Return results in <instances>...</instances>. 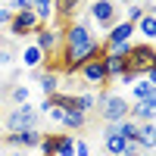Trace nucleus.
Here are the masks:
<instances>
[{
  "instance_id": "412c9836",
  "label": "nucleus",
  "mask_w": 156,
  "mask_h": 156,
  "mask_svg": "<svg viewBox=\"0 0 156 156\" xmlns=\"http://www.w3.org/2000/svg\"><path fill=\"white\" fill-rule=\"evenodd\" d=\"M115 125V131H119L128 144H134V137H137V122L134 119H122V122H112Z\"/></svg>"
},
{
  "instance_id": "6ab92c4d",
  "label": "nucleus",
  "mask_w": 156,
  "mask_h": 156,
  "mask_svg": "<svg viewBox=\"0 0 156 156\" xmlns=\"http://www.w3.org/2000/svg\"><path fill=\"white\" fill-rule=\"evenodd\" d=\"M31 12L41 19V25H50L53 22V0H31Z\"/></svg>"
},
{
  "instance_id": "f3484780",
  "label": "nucleus",
  "mask_w": 156,
  "mask_h": 156,
  "mask_svg": "<svg viewBox=\"0 0 156 156\" xmlns=\"http://www.w3.org/2000/svg\"><path fill=\"white\" fill-rule=\"evenodd\" d=\"M153 97H156V84L140 75L137 81L131 84V100H153Z\"/></svg>"
},
{
  "instance_id": "423d86ee",
  "label": "nucleus",
  "mask_w": 156,
  "mask_h": 156,
  "mask_svg": "<svg viewBox=\"0 0 156 156\" xmlns=\"http://www.w3.org/2000/svg\"><path fill=\"white\" fill-rule=\"evenodd\" d=\"M75 75L81 78L87 87H106V84H109V78H106V66H103V56H94V59L81 62Z\"/></svg>"
},
{
  "instance_id": "9d476101",
  "label": "nucleus",
  "mask_w": 156,
  "mask_h": 156,
  "mask_svg": "<svg viewBox=\"0 0 156 156\" xmlns=\"http://www.w3.org/2000/svg\"><path fill=\"white\" fill-rule=\"evenodd\" d=\"M128 119H134V122H156V97L153 100H131L128 103Z\"/></svg>"
},
{
  "instance_id": "f257e3e1",
  "label": "nucleus",
  "mask_w": 156,
  "mask_h": 156,
  "mask_svg": "<svg viewBox=\"0 0 156 156\" xmlns=\"http://www.w3.org/2000/svg\"><path fill=\"white\" fill-rule=\"evenodd\" d=\"M94 56H103V44L94 34V28H90L87 12H81V16L69 19L66 28H62V50L56 56V72L59 75H75L81 62L94 59Z\"/></svg>"
},
{
  "instance_id": "393cba45",
  "label": "nucleus",
  "mask_w": 156,
  "mask_h": 156,
  "mask_svg": "<svg viewBox=\"0 0 156 156\" xmlns=\"http://www.w3.org/2000/svg\"><path fill=\"white\" fill-rule=\"evenodd\" d=\"M75 156H90V144L81 137H75Z\"/></svg>"
},
{
  "instance_id": "20e7f679",
  "label": "nucleus",
  "mask_w": 156,
  "mask_h": 156,
  "mask_svg": "<svg viewBox=\"0 0 156 156\" xmlns=\"http://www.w3.org/2000/svg\"><path fill=\"white\" fill-rule=\"evenodd\" d=\"M37 122H41V112H37V106L28 100V103L12 106L3 115V131H28V128H37Z\"/></svg>"
},
{
  "instance_id": "aec40b11",
  "label": "nucleus",
  "mask_w": 156,
  "mask_h": 156,
  "mask_svg": "<svg viewBox=\"0 0 156 156\" xmlns=\"http://www.w3.org/2000/svg\"><path fill=\"white\" fill-rule=\"evenodd\" d=\"M56 156H75V134H72V131H59Z\"/></svg>"
},
{
  "instance_id": "b1692460",
  "label": "nucleus",
  "mask_w": 156,
  "mask_h": 156,
  "mask_svg": "<svg viewBox=\"0 0 156 156\" xmlns=\"http://www.w3.org/2000/svg\"><path fill=\"white\" fill-rule=\"evenodd\" d=\"M12 59H16V50H12L9 44H0V69H3V66H9Z\"/></svg>"
},
{
  "instance_id": "dca6fc26",
  "label": "nucleus",
  "mask_w": 156,
  "mask_h": 156,
  "mask_svg": "<svg viewBox=\"0 0 156 156\" xmlns=\"http://www.w3.org/2000/svg\"><path fill=\"white\" fill-rule=\"evenodd\" d=\"M134 34H140L144 41H153L156 37V12H144V16L134 22Z\"/></svg>"
},
{
  "instance_id": "c756f323",
  "label": "nucleus",
  "mask_w": 156,
  "mask_h": 156,
  "mask_svg": "<svg viewBox=\"0 0 156 156\" xmlns=\"http://www.w3.org/2000/svg\"><path fill=\"white\" fill-rule=\"evenodd\" d=\"M3 134H6V131H3V119H0V137H3Z\"/></svg>"
},
{
  "instance_id": "39448f33",
  "label": "nucleus",
  "mask_w": 156,
  "mask_h": 156,
  "mask_svg": "<svg viewBox=\"0 0 156 156\" xmlns=\"http://www.w3.org/2000/svg\"><path fill=\"white\" fill-rule=\"evenodd\" d=\"M125 62H128V69H131V72L144 75L147 69H153V66H156V47H153L150 41H137V44L131 41V50H128Z\"/></svg>"
},
{
  "instance_id": "bb28decb",
  "label": "nucleus",
  "mask_w": 156,
  "mask_h": 156,
  "mask_svg": "<svg viewBox=\"0 0 156 156\" xmlns=\"http://www.w3.org/2000/svg\"><path fill=\"white\" fill-rule=\"evenodd\" d=\"M9 19H12V9H9V6H0V28H6Z\"/></svg>"
},
{
  "instance_id": "c85d7f7f",
  "label": "nucleus",
  "mask_w": 156,
  "mask_h": 156,
  "mask_svg": "<svg viewBox=\"0 0 156 156\" xmlns=\"http://www.w3.org/2000/svg\"><path fill=\"white\" fill-rule=\"evenodd\" d=\"M112 3H115V6H119V9H125V6H131V3H134V0H112Z\"/></svg>"
},
{
  "instance_id": "a878e982",
  "label": "nucleus",
  "mask_w": 156,
  "mask_h": 156,
  "mask_svg": "<svg viewBox=\"0 0 156 156\" xmlns=\"http://www.w3.org/2000/svg\"><path fill=\"white\" fill-rule=\"evenodd\" d=\"M12 12H22V9H31V0H9V3H6Z\"/></svg>"
},
{
  "instance_id": "0eeeda50",
  "label": "nucleus",
  "mask_w": 156,
  "mask_h": 156,
  "mask_svg": "<svg viewBox=\"0 0 156 156\" xmlns=\"http://www.w3.org/2000/svg\"><path fill=\"white\" fill-rule=\"evenodd\" d=\"M37 28H41V19H37L31 9L12 12V19H9V25H6V31H9L12 37H31Z\"/></svg>"
},
{
  "instance_id": "4be33fe9",
  "label": "nucleus",
  "mask_w": 156,
  "mask_h": 156,
  "mask_svg": "<svg viewBox=\"0 0 156 156\" xmlns=\"http://www.w3.org/2000/svg\"><path fill=\"white\" fill-rule=\"evenodd\" d=\"M9 100L16 103V106H19V103H28L31 100V87L28 84H12L9 87Z\"/></svg>"
},
{
  "instance_id": "4468645a",
  "label": "nucleus",
  "mask_w": 156,
  "mask_h": 156,
  "mask_svg": "<svg viewBox=\"0 0 156 156\" xmlns=\"http://www.w3.org/2000/svg\"><path fill=\"white\" fill-rule=\"evenodd\" d=\"M84 125H87V112H81V109H66V115L59 122L62 131H81Z\"/></svg>"
},
{
  "instance_id": "5701e85b",
  "label": "nucleus",
  "mask_w": 156,
  "mask_h": 156,
  "mask_svg": "<svg viewBox=\"0 0 156 156\" xmlns=\"http://www.w3.org/2000/svg\"><path fill=\"white\" fill-rule=\"evenodd\" d=\"M56 140H59V134H44L41 144H37L41 156H56Z\"/></svg>"
},
{
  "instance_id": "7ed1b4c3",
  "label": "nucleus",
  "mask_w": 156,
  "mask_h": 156,
  "mask_svg": "<svg viewBox=\"0 0 156 156\" xmlns=\"http://www.w3.org/2000/svg\"><path fill=\"white\" fill-rule=\"evenodd\" d=\"M87 19H90V28H94V34H106L115 22L122 19L119 6L112 3V0H90L87 3Z\"/></svg>"
},
{
  "instance_id": "ddd939ff",
  "label": "nucleus",
  "mask_w": 156,
  "mask_h": 156,
  "mask_svg": "<svg viewBox=\"0 0 156 156\" xmlns=\"http://www.w3.org/2000/svg\"><path fill=\"white\" fill-rule=\"evenodd\" d=\"M19 59H22V66H25V69H41V66H44V53H41V47H37L34 41L22 47Z\"/></svg>"
},
{
  "instance_id": "2eb2a0df",
  "label": "nucleus",
  "mask_w": 156,
  "mask_h": 156,
  "mask_svg": "<svg viewBox=\"0 0 156 156\" xmlns=\"http://www.w3.org/2000/svg\"><path fill=\"white\" fill-rule=\"evenodd\" d=\"M103 66H106V78H109V84L119 78L125 69H128V62L125 56H115V53H103Z\"/></svg>"
},
{
  "instance_id": "cd10ccee",
  "label": "nucleus",
  "mask_w": 156,
  "mask_h": 156,
  "mask_svg": "<svg viewBox=\"0 0 156 156\" xmlns=\"http://www.w3.org/2000/svg\"><path fill=\"white\" fill-rule=\"evenodd\" d=\"M122 156H147V153H144V150H140L137 144H128V150H125Z\"/></svg>"
},
{
  "instance_id": "1a4fd4ad",
  "label": "nucleus",
  "mask_w": 156,
  "mask_h": 156,
  "mask_svg": "<svg viewBox=\"0 0 156 156\" xmlns=\"http://www.w3.org/2000/svg\"><path fill=\"white\" fill-rule=\"evenodd\" d=\"M128 150V140L115 131V125L109 122V125H103V153L106 156H122Z\"/></svg>"
},
{
  "instance_id": "6e6552de",
  "label": "nucleus",
  "mask_w": 156,
  "mask_h": 156,
  "mask_svg": "<svg viewBox=\"0 0 156 156\" xmlns=\"http://www.w3.org/2000/svg\"><path fill=\"white\" fill-rule=\"evenodd\" d=\"M41 137H44L41 128H28V131H6L0 140H3L9 150H37Z\"/></svg>"
},
{
  "instance_id": "f03ea898",
  "label": "nucleus",
  "mask_w": 156,
  "mask_h": 156,
  "mask_svg": "<svg viewBox=\"0 0 156 156\" xmlns=\"http://www.w3.org/2000/svg\"><path fill=\"white\" fill-rule=\"evenodd\" d=\"M128 103H131L128 97L112 94V90L100 87V90H97V109H94V112H100L103 125H109V122H122V119H128Z\"/></svg>"
},
{
  "instance_id": "9b49d317",
  "label": "nucleus",
  "mask_w": 156,
  "mask_h": 156,
  "mask_svg": "<svg viewBox=\"0 0 156 156\" xmlns=\"http://www.w3.org/2000/svg\"><path fill=\"white\" fill-rule=\"evenodd\" d=\"M84 3H87V0H53V19L66 25L69 19L78 16V9H81Z\"/></svg>"
},
{
  "instance_id": "f8f14e48",
  "label": "nucleus",
  "mask_w": 156,
  "mask_h": 156,
  "mask_svg": "<svg viewBox=\"0 0 156 156\" xmlns=\"http://www.w3.org/2000/svg\"><path fill=\"white\" fill-rule=\"evenodd\" d=\"M134 144L150 156V150L156 147V122H137V137H134Z\"/></svg>"
},
{
  "instance_id": "2f4dec72",
  "label": "nucleus",
  "mask_w": 156,
  "mask_h": 156,
  "mask_svg": "<svg viewBox=\"0 0 156 156\" xmlns=\"http://www.w3.org/2000/svg\"><path fill=\"white\" fill-rule=\"evenodd\" d=\"M6 3H9V0H0V6H6Z\"/></svg>"
},
{
  "instance_id": "a211bd4d",
  "label": "nucleus",
  "mask_w": 156,
  "mask_h": 156,
  "mask_svg": "<svg viewBox=\"0 0 156 156\" xmlns=\"http://www.w3.org/2000/svg\"><path fill=\"white\" fill-rule=\"evenodd\" d=\"M75 106L81 109V112H94V109H97V90H94V87L78 90V94H75Z\"/></svg>"
},
{
  "instance_id": "7c9ffc66",
  "label": "nucleus",
  "mask_w": 156,
  "mask_h": 156,
  "mask_svg": "<svg viewBox=\"0 0 156 156\" xmlns=\"http://www.w3.org/2000/svg\"><path fill=\"white\" fill-rule=\"evenodd\" d=\"M9 156H22V150H12V153H9Z\"/></svg>"
}]
</instances>
